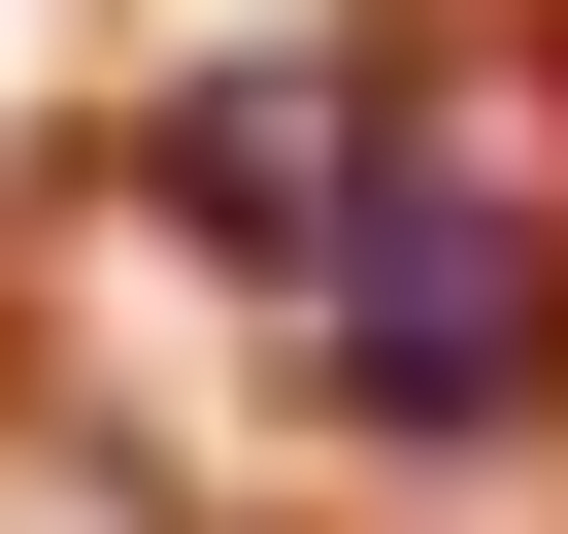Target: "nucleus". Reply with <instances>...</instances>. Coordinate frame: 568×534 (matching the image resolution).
Instances as JSON below:
<instances>
[{"label": "nucleus", "mask_w": 568, "mask_h": 534, "mask_svg": "<svg viewBox=\"0 0 568 534\" xmlns=\"http://www.w3.org/2000/svg\"><path fill=\"white\" fill-rule=\"evenodd\" d=\"M134 267H234L267 368H302L368 468H501L568 401V101H501L468 34H302V68H201L101 167Z\"/></svg>", "instance_id": "1"}]
</instances>
